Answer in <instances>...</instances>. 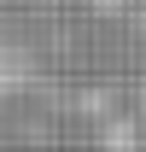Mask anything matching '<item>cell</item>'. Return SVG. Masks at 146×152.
<instances>
[{"label": "cell", "mask_w": 146, "mask_h": 152, "mask_svg": "<svg viewBox=\"0 0 146 152\" xmlns=\"http://www.w3.org/2000/svg\"><path fill=\"white\" fill-rule=\"evenodd\" d=\"M35 82V53L23 41H0V94H23Z\"/></svg>", "instance_id": "cell-1"}, {"label": "cell", "mask_w": 146, "mask_h": 152, "mask_svg": "<svg viewBox=\"0 0 146 152\" xmlns=\"http://www.w3.org/2000/svg\"><path fill=\"white\" fill-rule=\"evenodd\" d=\"M140 111H146V82H140Z\"/></svg>", "instance_id": "cell-2"}]
</instances>
